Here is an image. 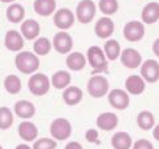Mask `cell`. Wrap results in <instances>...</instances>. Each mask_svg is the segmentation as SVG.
<instances>
[{"mask_svg":"<svg viewBox=\"0 0 159 149\" xmlns=\"http://www.w3.org/2000/svg\"><path fill=\"white\" fill-rule=\"evenodd\" d=\"M13 112L17 117L23 118V120H28V118H32L34 115H36V108H34V104L31 101L19 100V101L15 103Z\"/></svg>","mask_w":159,"mask_h":149,"instance_id":"14","label":"cell"},{"mask_svg":"<svg viewBox=\"0 0 159 149\" xmlns=\"http://www.w3.org/2000/svg\"><path fill=\"white\" fill-rule=\"evenodd\" d=\"M152 52H154V55H157L159 57V37L152 43Z\"/></svg>","mask_w":159,"mask_h":149,"instance_id":"37","label":"cell"},{"mask_svg":"<svg viewBox=\"0 0 159 149\" xmlns=\"http://www.w3.org/2000/svg\"><path fill=\"white\" fill-rule=\"evenodd\" d=\"M64 149H84V148H82V145L78 141H70V142L66 144Z\"/></svg>","mask_w":159,"mask_h":149,"instance_id":"36","label":"cell"},{"mask_svg":"<svg viewBox=\"0 0 159 149\" xmlns=\"http://www.w3.org/2000/svg\"><path fill=\"white\" fill-rule=\"evenodd\" d=\"M15 65L21 73L24 74H32L40 67V59L34 52L23 51L19 52L15 57Z\"/></svg>","mask_w":159,"mask_h":149,"instance_id":"1","label":"cell"},{"mask_svg":"<svg viewBox=\"0 0 159 149\" xmlns=\"http://www.w3.org/2000/svg\"><path fill=\"white\" fill-rule=\"evenodd\" d=\"M20 33H21L23 37L27 39V40H34L40 35V24L36 20H33V19L23 20L21 27H20Z\"/></svg>","mask_w":159,"mask_h":149,"instance_id":"18","label":"cell"},{"mask_svg":"<svg viewBox=\"0 0 159 149\" xmlns=\"http://www.w3.org/2000/svg\"><path fill=\"white\" fill-rule=\"evenodd\" d=\"M13 125V112L7 107H0V129L7 131Z\"/></svg>","mask_w":159,"mask_h":149,"instance_id":"31","label":"cell"},{"mask_svg":"<svg viewBox=\"0 0 159 149\" xmlns=\"http://www.w3.org/2000/svg\"><path fill=\"white\" fill-rule=\"evenodd\" d=\"M7 15V19L9 23H13V24H17V23H21L25 17V9L21 4L19 3H11L6 11Z\"/></svg>","mask_w":159,"mask_h":149,"instance_id":"24","label":"cell"},{"mask_svg":"<svg viewBox=\"0 0 159 149\" xmlns=\"http://www.w3.org/2000/svg\"><path fill=\"white\" fill-rule=\"evenodd\" d=\"M98 7L103 15L111 16V15H114L118 11L119 4H118V0H99Z\"/></svg>","mask_w":159,"mask_h":149,"instance_id":"32","label":"cell"},{"mask_svg":"<svg viewBox=\"0 0 159 149\" xmlns=\"http://www.w3.org/2000/svg\"><path fill=\"white\" fill-rule=\"evenodd\" d=\"M66 67L70 69V71H82L86 65V56L82 55L81 52H70L66 56Z\"/></svg>","mask_w":159,"mask_h":149,"instance_id":"22","label":"cell"},{"mask_svg":"<svg viewBox=\"0 0 159 149\" xmlns=\"http://www.w3.org/2000/svg\"><path fill=\"white\" fill-rule=\"evenodd\" d=\"M131 145L133 140L127 132H117L111 137V147L114 149H130Z\"/></svg>","mask_w":159,"mask_h":149,"instance_id":"25","label":"cell"},{"mask_svg":"<svg viewBox=\"0 0 159 149\" xmlns=\"http://www.w3.org/2000/svg\"><path fill=\"white\" fill-rule=\"evenodd\" d=\"M86 89L89 95L94 99L103 97L109 93V80L105 76H101V74H94V76L89 79L86 84Z\"/></svg>","mask_w":159,"mask_h":149,"instance_id":"3","label":"cell"},{"mask_svg":"<svg viewBox=\"0 0 159 149\" xmlns=\"http://www.w3.org/2000/svg\"><path fill=\"white\" fill-rule=\"evenodd\" d=\"M0 149H3V147H2V145H0Z\"/></svg>","mask_w":159,"mask_h":149,"instance_id":"41","label":"cell"},{"mask_svg":"<svg viewBox=\"0 0 159 149\" xmlns=\"http://www.w3.org/2000/svg\"><path fill=\"white\" fill-rule=\"evenodd\" d=\"M143 24H154L159 20V3L150 2L142 9L141 13Z\"/></svg>","mask_w":159,"mask_h":149,"instance_id":"19","label":"cell"},{"mask_svg":"<svg viewBox=\"0 0 159 149\" xmlns=\"http://www.w3.org/2000/svg\"><path fill=\"white\" fill-rule=\"evenodd\" d=\"M4 88L9 95H17L21 91V80L16 74H8L4 80Z\"/></svg>","mask_w":159,"mask_h":149,"instance_id":"30","label":"cell"},{"mask_svg":"<svg viewBox=\"0 0 159 149\" xmlns=\"http://www.w3.org/2000/svg\"><path fill=\"white\" fill-rule=\"evenodd\" d=\"M119 57H121V61H122L123 65H125L126 68H130V69L138 68L142 64L141 53H139L137 49H134V48L123 49L122 53L119 55Z\"/></svg>","mask_w":159,"mask_h":149,"instance_id":"13","label":"cell"},{"mask_svg":"<svg viewBox=\"0 0 159 149\" xmlns=\"http://www.w3.org/2000/svg\"><path fill=\"white\" fill-rule=\"evenodd\" d=\"M49 129H51L52 137L58 141L68 140L72 135V124L69 123L68 118H64V117L54 118Z\"/></svg>","mask_w":159,"mask_h":149,"instance_id":"4","label":"cell"},{"mask_svg":"<svg viewBox=\"0 0 159 149\" xmlns=\"http://www.w3.org/2000/svg\"><path fill=\"white\" fill-rule=\"evenodd\" d=\"M72 81V74L68 71H57L51 79V85L56 89H65Z\"/></svg>","mask_w":159,"mask_h":149,"instance_id":"26","label":"cell"},{"mask_svg":"<svg viewBox=\"0 0 159 149\" xmlns=\"http://www.w3.org/2000/svg\"><path fill=\"white\" fill-rule=\"evenodd\" d=\"M123 36H125L126 40L131 43L142 40L143 36H145V24L138 20L126 23V26L123 27Z\"/></svg>","mask_w":159,"mask_h":149,"instance_id":"8","label":"cell"},{"mask_svg":"<svg viewBox=\"0 0 159 149\" xmlns=\"http://www.w3.org/2000/svg\"><path fill=\"white\" fill-rule=\"evenodd\" d=\"M52 49V41L48 37H37L34 39L33 43V52L37 56H45L51 52Z\"/></svg>","mask_w":159,"mask_h":149,"instance_id":"29","label":"cell"},{"mask_svg":"<svg viewBox=\"0 0 159 149\" xmlns=\"http://www.w3.org/2000/svg\"><path fill=\"white\" fill-rule=\"evenodd\" d=\"M82 97H84V93L81 91V88H78V87H66L64 89L62 100L69 107L77 105L78 103H81Z\"/></svg>","mask_w":159,"mask_h":149,"instance_id":"23","label":"cell"},{"mask_svg":"<svg viewBox=\"0 0 159 149\" xmlns=\"http://www.w3.org/2000/svg\"><path fill=\"white\" fill-rule=\"evenodd\" d=\"M17 133H19V136L21 137V140L28 142V141L36 140L39 131H37V127L34 123L29 121V120H23L17 127Z\"/></svg>","mask_w":159,"mask_h":149,"instance_id":"15","label":"cell"},{"mask_svg":"<svg viewBox=\"0 0 159 149\" xmlns=\"http://www.w3.org/2000/svg\"><path fill=\"white\" fill-rule=\"evenodd\" d=\"M131 147H133V149H154L152 142L146 140V138H139Z\"/></svg>","mask_w":159,"mask_h":149,"instance_id":"34","label":"cell"},{"mask_svg":"<svg viewBox=\"0 0 159 149\" xmlns=\"http://www.w3.org/2000/svg\"><path fill=\"white\" fill-rule=\"evenodd\" d=\"M86 61L94 71H105L107 67V59L103 53V49L97 46H92L86 52Z\"/></svg>","mask_w":159,"mask_h":149,"instance_id":"5","label":"cell"},{"mask_svg":"<svg viewBox=\"0 0 159 149\" xmlns=\"http://www.w3.org/2000/svg\"><path fill=\"white\" fill-rule=\"evenodd\" d=\"M52 47L54 48V51L61 53V55L70 53L72 48H73V39L68 32L61 31V32L54 35L53 41H52Z\"/></svg>","mask_w":159,"mask_h":149,"instance_id":"10","label":"cell"},{"mask_svg":"<svg viewBox=\"0 0 159 149\" xmlns=\"http://www.w3.org/2000/svg\"><path fill=\"white\" fill-rule=\"evenodd\" d=\"M56 0H34L33 9L40 16H51L56 12Z\"/></svg>","mask_w":159,"mask_h":149,"instance_id":"21","label":"cell"},{"mask_svg":"<svg viewBox=\"0 0 159 149\" xmlns=\"http://www.w3.org/2000/svg\"><path fill=\"white\" fill-rule=\"evenodd\" d=\"M56 147H57L56 140L43 137V138H39V140H34L32 149H56Z\"/></svg>","mask_w":159,"mask_h":149,"instance_id":"33","label":"cell"},{"mask_svg":"<svg viewBox=\"0 0 159 149\" xmlns=\"http://www.w3.org/2000/svg\"><path fill=\"white\" fill-rule=\"evenodd\" d=\"M152 136H154V138H155L157 141H159V124L154 127V129H152Z\"/></svg>","mask_w":159,"mask_h":149,"instance_id":"38","label":"cell"},{"mask_svg":"<svg viewBox=\"0 0 159 149\" xmlns=\"http://www.w3.org/2000/svg\"><path fill=\"white\" fill-rule=\"evenodd\" d=\"M97 12V7L92 0H81L76 8V17L81 24L90 23Z\"/></svg>","mask_w":159,"mask_h":149,"instance_id":"6","label":"cell"},{"mask_svg":"<svg viewBox=\"0 0 159 149\" xmlns=\"http://www.w3.org/2000/svg\"><path fill=\"white\" fill-rule=\"evenodd\" d=\"M4 46L11 52H20L24 47V37L16 29H9L4 37Z\"/></svg>","mask_w":159,"mask_h":149,"instance_id":"12","label":"cell"},{"mask_svg":"<svg viewBox=\"0 0 159 149\" xmlns=\"http://www.w3.org/2000/svg\"><path fill=\"white\" fill-rule=\"evenodd\" d=\"M107 100L109 104L118 109V111H125V109L130 105V97H129V93L123 89H111L110 92L107 93Z\"/></svg>","mask_w":159,"mask_h":149,"instance_id":"7","label":"cell"},{"mask_svg":"<svg viewBox=\"0 0 159 149\" xmlns=\"http://www.w3.org/2000/svg\"><path fill=\"white\" fill-rule=\"evenodd\" d=\"M0 2H3V3H13V2H16V0H0Z\"/></svg>","mask_w":159,"mask_h":149,"instance_id":"40","label":"cell"},{"mask_svg":"<svg viewBox=\"0 0 159 149\" xmlns=\"http://www.w3.org/2000/svg\"><path fill=\"white\" fill-rule=\"evenodd\" d=\"M103 53H105L107 60H111V61L117 60L119 55H121V46H119V43L117 40L109 39L105 43V46H103Z\"/></svg>","mask_w":159,"mask_h":149,"instance_id":"28","label":"cell"},{"mask_svg":"<svg viewBox=\"0 0 159 149\" xmlns=\"http://www.w3.org/2000/svg\"><path fill=\"white\" fill-rule=\"evenodd\" d=\"M85 138L89 142H98V131L97 129H88L85 133Z\"/></svg>","mask_w":159,"mask_h":149,"instance_id":"35","label":"cell"},{"mask_svg":"<svg viewBox=\"0 0 159 149\" xmlns=\"http://www.w3.org/2000/svg\"><path fill=\"white\" fill-rule=\"evenodd\" d=\"M74 19H76V16L69 8H60L58 11L53 13L54 26L61 31H66V29L70 28L74 23Z\"/></svg>","mask_w":159,"mask_h":149,"instance_id":"9","label":"cell"},{"mask_svg":"<svg viewBox=\"0 0 159 149\" xmlns=\"http://www.w3.org/2000/svg\"><path fill=\"white\" fill-rule=\"evenodd\" d=\"M28 89L29 92L34 96H44L47 95L51 89V80L48 79L47 74L40 73V72H34L32 73V76L28 80Z\"/></svg>","mask_w":159,"mask_h":149,"instance_id":"2","label":"cell"},{"mask_svg":"<svg viewBox=\"0 0 159 149\" xmlns=\"http://www.w3.org/2000/svg\"><path fill=\"white\" fill-rule=\"evenodd\" d=\"M15 149H32L29 145H27V144H19V145L15 148Z\"/></svg>","mask_w":159,"mask_h":149,"instance_id":"39","label":"cell"},{"mask_svg":"<svg viewBox=\"0 0 159 149\" xmlns=\"http://www.w3.org/2000/svg\"><path fill=\"white\" fill-rule=\"evenodd\" d=\"M94 32L99 39H109L114 32V22L109 16L101 17L94 26Z\"/></svg>","mask_w":159,"mask_h":149,"instance_id":"17","label":"cell"},{"mask_svg":"<svg viewBox=\"0 0 159 149\" xmlns=\"http://www.w3.org/2000/svg\"><path fill=\"white\" fill-rule=\"evenodd\" d=\"M137 124L143 131H150L155 125V117L150 111H142L137 116Z\"/></svg>","mask_w":159,"mask_h":149,"instance_id":"27","label":"cell"},{"mask_svg":"<svg viewBox=\"0 0 159 149\" xmlns=\"http://www.w3.org/2000/svg\"><path fill=\"white\" fill-rule=\"evenodd\" d=\"M141 76L147 83H157L159 80V64L158 61L148 59L141 64Z\"/></svg>","mask_w":159,"mask_h":149,"instance_id":"11","label":"cell"},{"mask_svg":"<svg viewBox=\"0 0 159 149\" xmlns=\"http://www.w3.org/2000/svg\"><path fill=\"white\" fill-rule=\"evenodd\" d=\"M96 124L101 131H111L118 125V116L113 112H103L97 117Z\"/></svg>","mask_w":159,"mask_h":149,"instance_id":"20","label":"cell"},{"mask_svg":"<svg viewBox=\"0 0 159 149\" xmlns=\"http://www.w3.org/2000/svg\"><path fill=\"white\" fill-rule=\"evenodd\" d=\"M125 87H126V92L130 93V95L138 96L141 93L145 92L146 89V81L142 79V76H138V74H131L129 76L125 81Z\"/></svg>","mask_w":159,"mask_h":149,"instance_id":"16","label":"cell"}]
</instances>
